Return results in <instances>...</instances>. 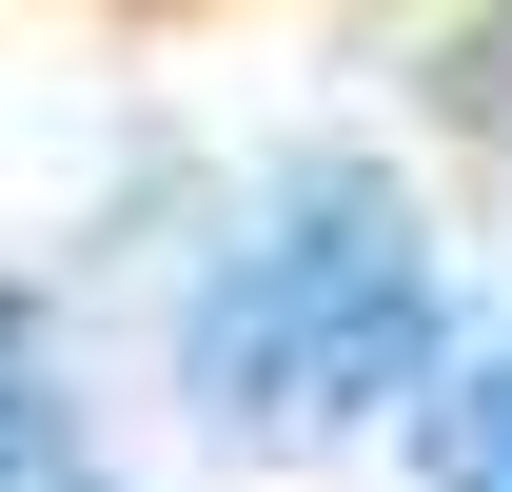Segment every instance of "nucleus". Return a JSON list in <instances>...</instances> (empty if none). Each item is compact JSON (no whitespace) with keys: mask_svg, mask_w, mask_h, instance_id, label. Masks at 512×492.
<instances>
[{"mask_svg":"<svg viewBox=\"0 0 512 492\" xmlns=\"http://www.w3.org/2000/svg\"><path fill=\"white\" fill-rule=\"evenodd\" d=\"M178 394L217 453H335L434 394V237L375 178H296L178 315Z\"/></svg>","mask_w":512,"mask_h":492,"instance_id":"1","label":"nucleus"},{"mask_svg":"<svg viewBox=\"0 0 512 492\" xmlns=\"http://www.w3.org/2000/svg\"><path fill=\"white\" fill-rule=\"evenodd\" d=\"M414 473L434 492H512V355H473V374L414 394Z\"/></svg>","mask_w":512,"mask_h":492,"instance_id":"2","label":"nucleus"},{"mask_svg":"<svg viewBox=\"0 0 512 492\" xmlns=\"http://www.w3.org/2000/svg\"><path fill=\"white\" fill-rule=\"evenodd\" d=\"M20 473H60V394H40V335L0 315V492Z\"/></svg>","mask_w":512,"mask_h":492,"instance_id":"3","label":"nucleus"}]
</instances>
